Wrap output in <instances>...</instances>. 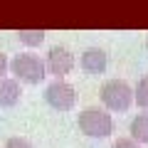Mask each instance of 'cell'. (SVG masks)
I'll return each mask as SVG.
<instances>
[{"mask_svg":"<svg viewBox=\"0 0 148 148\" xmlns=\"http://www.w3.org/2000/svg\"><path fill=\"white\" fill-rule=\"evenodd\" d=\"M20 94L22 91L17 79H8V77L0 79V106H15L20 101Z\"/></svg>","mask_w":148,"mask_h":148,"instance_id":"cell-7","label":"cell"},{"mask_svg":"<svg viewBox=\"0 0 148 148\" xmlns=\"http://www.w3.org/2000/svg\"><path fill=\"white\" fill-rule=\"evenodd\" d=\"M74 67V54L67 47H52L47 54V69L49 74H54L57 79H62L64 74H69Z\"/></svg>","mask_w":148,"mask_h":148,"instance_id":"cell-5","label":"cell"},{"mask_svg":"<svg viewBox=\"0 0 148 148\" xmlns=\"http://www.w3.org/2000/svg\"><path fill=\"white\" fill-rule=\"evenodd\" d=\"M101 101H104L106 109L111 111H126L131 106V101L136 99V91L126 84L123 79H109L101 86Z\"/></svg>","mask_w":148,"mask_h":148,"instance_id":"cell-2","label":"cell"},{"mask_svg":"<svg viewBox=\"0 0 148 148\" xmlns=\"http://www.w3.org/2000/svg\"><path fill=\"white\" fill-rule=\"evenodd\" d=\"M131 138L136 143H148V111H143V114H138L136 119L131 121Z\"/></svg>","mask_w":148,"mask_h":148,"instance_id":"cell-8","label":"cell"},{"mask_svg":"<svg viewBox=\"0 0 148 148\" xmlns=\"http://www.w3.org/2000/svg\"><path fill=\"white\" fill-rule=\"evenodd\" d=\"M45 99H47V104L52 106V109H57V111H69L74 104H77V91H74L72 84L57 79V82H52V84L45 89Z\"/></svg>","mask_w":148,"mask_h":148,"instance_id":"cell-4","label":"cell"},{"mask_svg":"<svg viewBox=\"0 0 148 148\" xmlns=\"http://www.w3.org/2000/svg\"><path fill=\"white\" fill-rule=\"evenodd\" d=\"M146 47H148V40H146Z\"/></svg>","mask_w":148,"mask_h":148,"instance_id":"cell-14","label":"cell"},{"mask_svg":"<svg viewBox=\"0 0 148 148\" xmlns=\"http://www.w3.org/2000/svg\"><path fill=\"white\" fill-rule=\"evenodd\" d=\"M79 131L89 138H106L114 131V121H111V114H106L104 109H84L79 114Z\"/></svg>","mask_w":148,"mask_h":148,"instance_id":"cell-1","label":"cell"},{"mask_svg":"<svg viewBox=\"0 0 148 148\" xmlns=\"http://www.w3.org/2000/svg\"><path fill=\"white\" fill-rule=\"evenodd\" d=\"M10 69H12V74H15V79L25 82V84H40V82L45 79L47 64H45L40 57L25 52V54H17V57L10 62Z\"/></svg>","mask_w":148,"mask_h":148,"instance_id":"cell-3","label":"cell"},{"mask_svg":"<svg viewBox=\"0 0 148 148\" xmlns=\"http://www.w3.org/2000/svg\"><path fill=\"white\" fill-rule=\"evenodd\" d=\"M8 67H10V62H8V57L3 52H0V79H3V74L8 72Z\"/></svg>","mask_w":148,"mask_h":148,"instance_id":"cell-13","label":"cell"},{"mask_svg":"<svg viewBox=\"0 0 148 148\" xmlns=\"http://www.w3.org/2000/svg\"><path fill=\"white\" fill-rule=\"evenodd\" d=\"M79 64H82V69H84L86 74H101V72L106 69V64H109V57H106L104 49H99V47H89L84 54H82Z\"/></svg>","mask_w":148,"mask_h":148,"instance_id":"cell-6","label":"cell"},{"mask_svg":"<svg viewBox=\"0 0 148 148\" xmlns=\"http://www.w3.org/2000/svg\"><path fill=\"white\" fill-rule=\"evenodd\" d=\"M111 148H141V143H136L133 138H119V141H114Z\"/></svg>","mask_w":148,"mask_h":148,"instance_id":"cell-12","label":"cell"},{"mask_svg":"<svg viewBox=\"0 0 148 148\" xmlns=\"http://www.w3.org/2000/svg\"><path fill=\"white\" fill-rule=\"evenodd\" d=\"M17 40L27 47H37L45 42V32L42 30H17Z\"/></svg>","mask_w":148,"mask_h":148,"instance_id":"cell-9","label":"cell"},{"mask_svg":"<svg viewBox=\"0 0 148 148\" xmlns=\"http://www.w3.org/2000/svg\"><path fill=\"white\" fill-rule=\"evenodd\" d=\"M5 148H35L27 138H20V136H12V138H8V143H5Z\"/></svg>","mask_w":148,"mask_h":148,"instance_id":"cell-11","label":"cell"},{"mask_svg":"<svg viewBox=\"0 0 148 148\" xmlns=\"http://www.w3.org/2000/svg\"><path fill=\"white\" fill-rule=\"evenodd\" d=\"M133 91H136V101H138V106L148 109V74L143 77L141 82H138V86H136Z\"/></svg>","mask_w":148,"mask_h":148,"instance_id":"cell-10","label":"cell"}]
</instances>
